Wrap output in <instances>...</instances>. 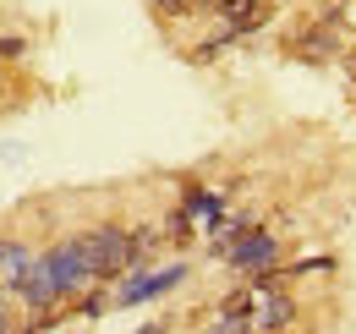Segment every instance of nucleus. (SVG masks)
<instances>
[{
  "label": "nucleus",
  "instance_id": "nucleus-14",
  "mask_svg": "<svg viewBox=\"0 0 356 334\" xmlns=\"http://www.w3.org/2000/svg\"><path fill=\"white\" fill-rule=\"evenodd\" d=\"M154 11L165 22H181V17H197V0H154Z\"/></svg>",
  "mask_w": 356,
  "mask_h": 334
},
{
  "label": "nucleus",
  "instance_id": "nucleus-9",
  "mask_svg": "<svg viewBox=\"0 0 356 334\" xmlns=\"http://www.w3.org/2000/svg\"><path fill=\"white\" fill-rule=\"evenodd\" d=\"M33 257H39V252L28 247V241H0V291L17 296V285H22L28 269H33Z\"/></svg>",
  "mask_w": 356,
  "mask_h": 334
},
{
  "label": "nucleus",
  "instance_id": "nucleus-7",
  "mask_svg": "<svg viewBox=\"0 0 356 334\" xmlns=\"http://www.w3.org/2000/svg\"><path fill=\"white\" fill-rule=\"evenodd\" d=\"M296 318H302V301L291 296V285L285 291H264L258 307H252V334H291Z\"/></svg>",
  "mask_w": 356,
  "mask_h": 334
},
{
  "label": "nucleus",
  "instance_id": "nucleus-10",
  "mask_svg": "<svg viewBox=\"0 0 356 334\" xmlns=\"http://www.w3.org/2000/svg\"><path fill=\"white\" fill-rule=\"evenodd\" d=\"M181 209L192 214V219H197V214H203V219H220V214H225V192H214V186H197V181H186V186H181Z\"/></svg>",
  "mask_w": 356,
  "mask_h": 334
},
{
  "label": "nucleus",
  "instance_id": "nucleus-15",
  "mask_svg": "<svg viewBox=\"0 0 356 334\" xmlns=\"http://www.w3.org/2000/svg\"><path fill=\"white\" fill-rule=\"evenodd\" d=\"M104 307H110V296H99V291H83V301H77V312H83V318H99Z\"/></svg>",
  "mask_w": 356,
  "mask_h": 334
},
{
  "label": "nucleus",
  "instance_id": "nucleus-11",
  "mask_svg": "<svg viewBox=\"0 0 356 334\" xmlns=\"http://www.w3.org/2000/svg\"><path fill=\"white\" fill-rule=\"evenodd\" d=\"M159 230H165V241H170V247H192V236H197V225H192V214L181 209V203L170 209V219H165Z\"/></svg>",
  "mask_w": 356,
  "mask_h": 334
},
{
  "label": "nucleus",
  "instance_id": "nucleus-6",
  "mask_svg": "<svg viewBox=\"0 0 356 334\" xmlns=\"http://www.w3.org/2000/svg\"><path fill=\"white\" fill-rule=\"evenodd\" d=\"M181 280H186V263H170V269H159V274L137 269V280H121V291L110 296V307H137V301H154V296L176 291Z\"/></svg>",
  "mask_w": 356,
  "mask_h": 334
},
{
  "label": "nucleus",
  "instance_id": "nucleus-12",
  "mask_svg": "<svg viewBox=\"0 0 356 334\" xmlns=\"http://www.w3.org/2000/svg\"><path fill=\"white\" fill-rule=\"evenodd\" d=\"M197 334H252V318H241V312H220V307H214V318H209Z\"/></svg>",
  "mask_w": 356,
  "mask_h": 334
},
{
  "label": "nucleus",
  "instance_id": "nucleus-17",
  "mask_svg": "<svg viewBox=\"0 0 356 334\" xmlns=\"http://www.w3.org/2000/svg\"><path fill=\"white\" fill-rule=\"evenodd\" d=\"M22 49H28V39H17V33L0 39V66H6V61H22Z\"/></svg>",
  "mask_w": 356,
  "mask_h": 334
},
{
  "label": "nucleus",
  "instance_id": "nucleus-18",
  "mask_svg": "<svg viewBox=\"0 0 356 334\" xmlns=\"http://www.w3.org/2000/svg\"><path fill=\"white\" fill-rule=\"evenodd\" d=\"M225 0H197V11H220Z\"/></svg>",
  "mask_w": 356,
  "mask_h": 334
},
{
  "label": "nucleus",
  "instance_id": "nucleus-19",
  "mask_svg": "<svg viewBox=\"0 0 356 334\" xmlns=\"http://www.w3.org/2000/svg\"><path fill=\"white\" fill-rule=\"evenodd\" d=\"M137 334H170V329H165V324H148V329H137Z\"/></svg>",
  "mask_w": 356,
  "mask_h": 334
},
{
  "label": "nucleus",
  "instance_id": "nucleus-20",
  "mask_svg": "<svg viewBox=\"0 0 356 334\" xmlns=\"http://www.w3.org/2000/svg\"><path fill=\"white\" fill-rule=\"evenodd\" d=\"M274 6H280V0H274Z\"/></svg>",
  "mask_w": 356,
  "mask_h": 334
},
{
  "label": "nucleus",
  "instance_id": "nucleus-8",
  "mask_svg": "<svg viewBox=\"0 0 356 334\" xmlns=\"http://www.w3.org/2000/svg\"><path fill=\"white\" fill-rule=\"evenodd\" d=\"M214 17H220L225 28L241 39V33H258V28H268V17H274V0H225Z\"/></svg>",
  "mask_w": 356,
  "mask_h": 334
},
{
  "label": "nucleus",
  "instance_id": "nucleus-13",
  "mask_svg": "<svg viewBox=\"0 0 356 334\" xmlns=\"http://www.w3.org/2000/svg\"><path fill=\"white\" fill-rule=\"evenodd\" d=\"M252 307H258V291H252V285H236V291L220 296V312H241V318H252Z\"/></svg>",
  "mask_w": 356,
  "mask_h": 334
},
{
  "label": "nucleus",
  "instance_id": "nucleus-3",
  "mask_svg": "<svg viewBox=\"0 0 356 334\" xmlns=\"http://www.w3.org/2000/svg\"><path fill=\"white\" fill-rule=\"evenodd\" d=\"M280 49L291 55V61H334L340 55V17H307V22H296V28H285V39Z\"/></svg>",
  "mask_w": 356,
  "mask_h": 334
},
{
  "label": "nucleus",
  "instance_id": "nucleus-16",
  "mask_svg": "<svg viewBox=\"0 0 356 334\" xmlns=\"http://www.w3.org/2000/svg\"><path fill=\"white\" fill-rule=\"evenodd\" d=\"M0 334H17V307H11V291H0Z\"/></svg>",
  "mask_w": 356,
  "mask_h": 334
},
{
  "label": "nucleus",
  "instance_id": "nucleus-2",
  "mask_svg": "<svg viewBox=\"0 0 356 334\" xmlns=\"http://www.w3.org/2000/svg\"><path fill=\"white\" fill-rule=\"evenodd\" d=\"M17 301L28 307V318H60V307L72 301V291L60 285V274H55V263H49V252H39V257H33L28 280L17 285Z\"/></svg>",
  "mask_w": 356,
  "mask_h": 334
},
{
  "label": "nucleus",
  "instance_id": "nucleus-1",
  "mask_svg": "<svg viewBox=\"0 0 356 334\" xmlns=\"http://www.w3.org/2000/svg\"><path fill=\"white\" fill-rule=\"evenodd\" d=\"M83 252H88L99 285H104V280H121V274H132V269H137V230H132V225L104 219V225L83 230Z\"/></svg>",
  "mask_w": 356,
  "mask_h": 334
},
{
  "label": "nucleus",
  "instance_id": "nucleus-4",
  "mask_svg": "<svg viewBox=\"0 0 356 334\" xmlns=\"http://www.w3.org/2000/svg\"><path fill=\"white\" fill-rule=\"evenodd\" d=\"M225 269H236V274H258V269H274L280 263V236L274 230H264V225H252L236 247H225Z\"/></svg>",
  "mask_w": 356,
  "mask_h": 334
},
{
  "label": "nucleus",
  "instance_id": "nucleus-5",
  "mask_svg": "<svg viewBox=\"0 0 356 334\" xmlns=\"http://www.w3.org/2000/svg\"><path fill=\"white\" fill-rule=\"evenodd\" d=\"M49 263H55L60 285H66L72 296H83V291H93V285H99V280H93L88 252H83V236H66V241H55V247H49Z\"/></svg>",
  "mask_w": 356,
  "mask_h": 334
}]
</instances>
